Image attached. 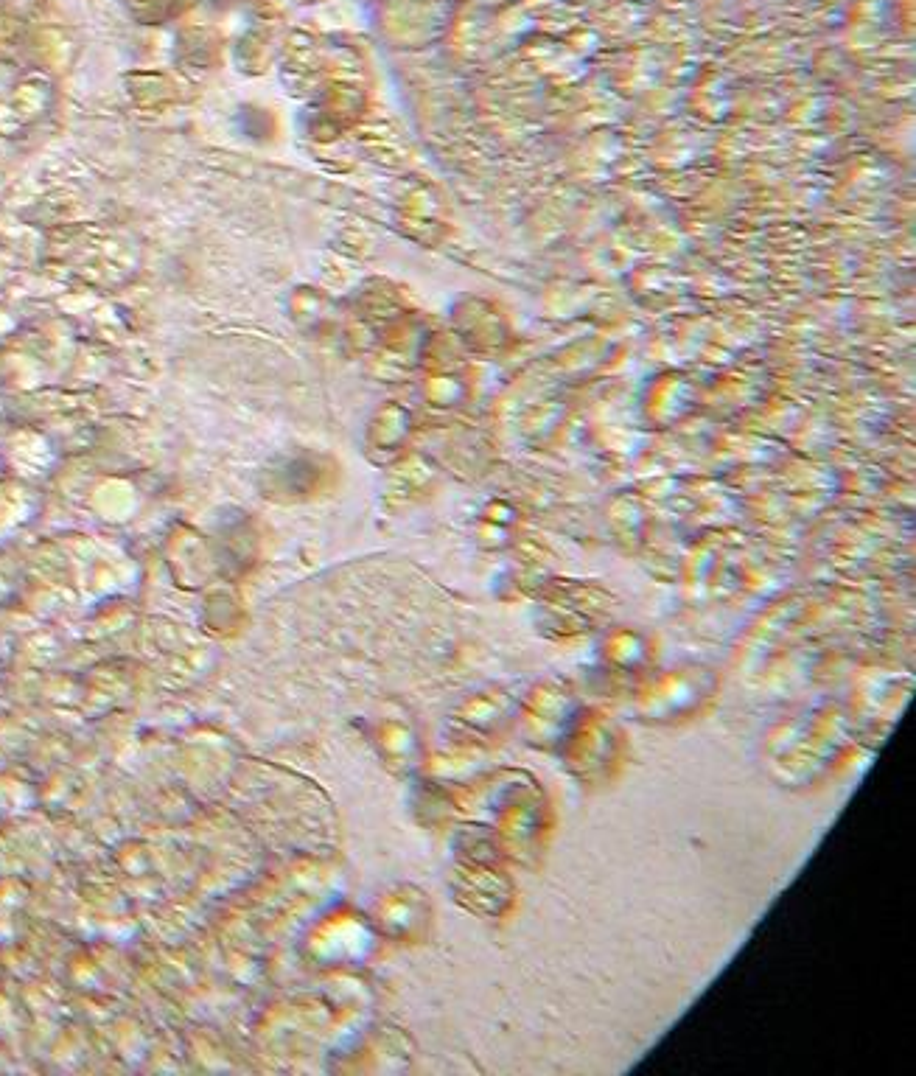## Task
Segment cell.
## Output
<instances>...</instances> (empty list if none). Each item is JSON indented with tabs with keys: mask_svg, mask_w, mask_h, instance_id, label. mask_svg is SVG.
<instances>
[{
	"mask_svg": "<svg viewBox=\"0 0 916 1076\" xmlns=\"http://www.w3.org/2000/svg\"><path fill=\"white\" fill-rule=\"evenodd\" d=\"M704 695H709V684H706V673H681V676H673L662 684V690L653 695V712L656 715H664V712H684L690 709L692 704H698Z\"/></svg>",
	"mask_w": 916,
	"mask_h": 1076,
	"instance_id": "cell-1",
	"label": "cell"
},
{
	"mask_svg": "<svg viewBox=\"0 0 916 1076\" xmlns=\"http://www.w3.org/2000/svg\"><path fill=\"white\" fill-rule=\"evenodd\" d=\"M608 653H611V659L620 667H631L642 662L645 645H642V639L636 637V634H620V637L614 639V645L608 648Z\"/></svg>",
	"mask_w": 916,
	"mask_h": 1076,
	"instance_id": "cell-2",
	"label": "cell"
}]
</instances>
